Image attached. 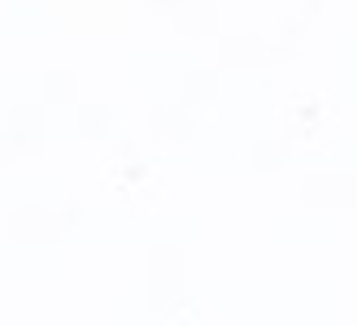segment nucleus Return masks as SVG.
Listing matches in <instances>:
<instances>
[]
</instances>
